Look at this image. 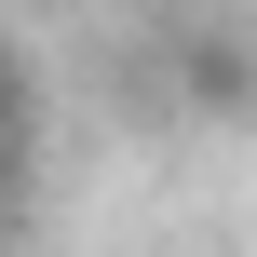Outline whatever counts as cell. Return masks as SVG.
Listing matches in <instances>:
<instances>
[{"mask_svg":"<svg viewBox=\"0 0 257 257\" xmlns=\"http://www.w3.org/2000/svg\"><path fill=\"white\" fill-rule=\"evenodd\" d=\"M190 95H203L217 122H257V41H230V27H203V41H190Z\"/></svg>","mask_w":257,"mask_h":257,"instance_id":"obj_1","label":"cell"},{"mask_svg":"<svg viewBox=\"0 0 257 257\" xmlns=\"http://www.w3.org/2000/svg\"><path fill=\"white\" fill-rule=\"evenodd\" d=\"M27 163V81H14V54H0V176Z\"/></svg>","mask_w":257,"mask_h":257,"instance_id":"obj_2","label":"cell"}]
</instances>
